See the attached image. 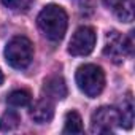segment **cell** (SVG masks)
I'll return each mask as SVG.
<instances>
[{
  "mask_svg": "<svg viewBox=\"0 0 135 135\" xmlns=\"http://www.w3.org/2000/svg\"><path fill=\"white\" fill-rule=\"evenodd\" d=\"M37 24L48 40L60 41L67 32L69 18H67V13L62 7L51 3V5H46L40 11L37 18Z\"/></svg>",
  "mask_w": 135,
  "mask_h": 135,
  "instance_id": "1",
  "label": "cell"
},
{
  "mask_svg": "<svg viewBox=\"0 0 135 135\" xmlns=\"http://www.w3.org/2000/svg\"><path fill=\"white\" fill-rule=\"evenodd\" d=\"M75 80L80 91L91 99L97 97L105 88V73L102 70V67L95 64H84L78 67Z\"/></svg>",
  "mask_w": 135,
  "mask_h": 135,
  "instance_id": "2",
  "label": "cell"
},
{
  "mask_svg": "<svg viewBox=\"0 0 135 135\" xmlns=\"http://www.w3.org/2000/svg\"><path fill=\"white\" fill-rule=\"evenodd\" d=\"M33 57V45L27 37L18 35L13 37L5 48V59L10 67L16 70H22L32 62Z\"/></svg>",
  "mask_w": 135,
  "mask_h": 135,
  "instance_id": "3",
  "label": "cell"
},
{
  "mask_svg": "<svg viewBox=\"0 0 135 135\" xmlns=\"http://www.w3.org/2000/svg\"><path fill=\"white\" fill-rule=\"evenodd\" d=\"M103 54L114 64H121L127 56L132 54V38L124 37L119 32H111L107 35Z\"/></svg>",
  "mask_w": 135,
  "mask_h": 135,
  "instance_id": "4",
  "label": "cell"
},
{
  "mask_svg": "<svg viewBox=\"0 0 135 135\" xmlns=\"http://www.w3.org/2000/svg\"><path fill=\"white\" fill-rule=\"evenodd\" d=\"M95 40H97V35L92 27H89V26L78 27L69 43V54L76 56V57L91 54L94 51Z\"/></svg>",
  "mask_w": 135,
  "mask_h": 135,
  "instance_id": "5",
  "label": "cell"
},
{
  "mask_svg": "<svg viewBox=\"0 0 135 135\" xmlns=\"http://www.w3.org/2000/svg\"><path fill=\"white\" fill-rule=\"evenodd\" d=\"M119 127V113L113 107H100L91 116L92 133H110Z\"/></svg>",
  "mask_w": 135,
  "mask_h": 135,
  "instance_id": "6",
  "label": "cell"
},
{
  "mask_svg": "<svg viewBox=\"0 0 135 135\" xmlns=\"http://www.w3.org/2000/svg\"><path fill=\"white\" fill-rule=\"evenodd\" d=\"M43 95L48 97L49 100H64L67 97V84L62 76L52 75L45 80L43 83Z\"/></svg>",
  "mask_w": 135,
  "mask_h": 135,
  "instance_id": "7",
  "label": "cell"
},
{
  "mask_svg": "<svg viewBox=\"0 0 135 135\" xmlns=\"http://www.w3.org/2000/svg\"><path fill=\"white\" fill-rule=\"evenodd\" d=\"M30 118L37 124H46V122H49L54 118V102L43 95L30 108Z\"/></svg>",
  "mask_w": 135,
  "mask_h": 135,
  "instance_id": "8",
  "label": "cell"
},
{
  "mask_svg": "<svg viewBox=\"0 0 135 135\" xmlns=\"http://www.w3.org/2000/svg\"><path fill=\"white\" fill-rule=\"evenodd\" d=\"M118 113H119V127L132 129V126H133V99L130 94H127L122 99V105H121V110H118Z\"/></svg>",
  "mask_w": 135,
  "mask_h": 135,
  "instance_id": "9",
  "label": "cell"
},
{
  "mask_svg": "<svg viewBox=\"0 0 135 135\" xmlns=\"http://www.w3.org/2000/svg\"><path fill=\"white\" fill-rule=\"evenodd\" d=\"M32 102V95L29 91L26 89H16L13 92L8 94L7 97V103L13 108H22V107H29Z\"/></svg>",
  "mask_w": 135,
  "mask_h": 135,
  "instance_id": "10",
  "label": "cell"
},
{
  "mask_svg": "<svg viewBox=\"0 0 135 135\" xmlns=\"http://www.w3.org/2000/svg\"><path fill=\"white\" fill-rule=\"evenodd\" d=\"M83 132V119L76 111H69L64 121V133H81Z\"/></svg>",
  "mask_w": 135,
  "mask_h": 135,
  "instance_id": "11",
  "label": "cell"
},
{
  "mask_svg": "<svg viewBox=\"0 0 135 135\" xmlns=\"http://www.w3.org/2000/svg\"><path fill=\"white\" fill-rule=\"evenodd\" d=\"M19 122H21V119H19V114L16 111H13V110L5 111L0 116V130L2 132H11L19 126Z\"/></svg>",
  "mask_w": 135,
  "mask_h": 135,
  "instance_id": "12",
  "label": "cell"
},
{
  "mask_svg": "<svg viewBox=\"0 0 135 135\" xmlns=\"http://www.w3.org/2000/svg\"><path fill=\"white\" fill-rule=\"evenodd\" d=\"M103 2V5L107 7V8H110V10H113L114 13L116 11H119L126 3H129L130 0H102Z\"/></svg>",
  "mask_w": 135,
  "mask_h": 135,
  "instance_id": "13",
  "label": "cell"
},
{
  "mask_svg": "<svg viewBox=\"0 0 135 135\" xmlns=\"http://www.w3.org/2000/svg\"><path fill=\"white\" fill-rule=\"evenodd\" d=\"M21 2H22V0H2V3L7 8H16V7L21 5Z\"/></svg>",
  "mask_w": 135,
  "mask_h": 135,
  "instance_id": "14",
  "label": "cell"
},
{
  "mask_svg": "<svg viewBox=\"0 0 135 135\" xmlns=\"http://www.w3.org/2000/svg\"><path fill=\"white\" fill-rule=\"evenodd\" d=\"M2 83H3V73L0 72V84H2Z\"/></svg>",
  "mask_w": 135,
  "mask_h": 135,
  "instance_id": "15",
  "label": "cell"
}]
</instances>
